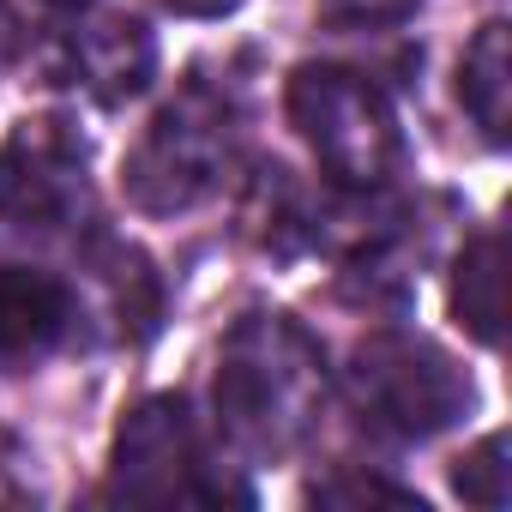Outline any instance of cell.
<instances>
[{
  "instance_id": "6da1fadb",
  "label": "cell",
  "mask_w": 512,
  "mask_h": 512,
  "mask_svg": "<svg viewBox=\"0 0 512 512\" xmlns=\"http://www.w3.org/2000/svg\"><path fill=\"white\" fill-rule=\"evenodd\" d=\"M332 392L320 338L290 314H241L217 356V422L253 458L296 452Z\"/></svg>"
},
{
  "instance_id": "7a4b0ae2",
  "label": "cell",
  "mask_w": 512,
  "mask_h": 512,
  "mask_svg": "<svg viewBox=\"0 0 512 512\" xmlns=\"http://www.w3.org/2000/svg\"><path fill=\"white\" fill-rule=\"evenodd\" d=\"M344 398L356 410V422L380 440H434L446 434L452 422L470 416L476 392H470V374L422 332H404V326H386V332H368L356 350H350V368H344Z\"/></svg>"
},
{
  "instance_id": "3957f363",
  "label": "cell",
  "mask_w": 512,
  "mask_h": 512,
  "mask_svg": "<svg viewBox=\"0 0 512 512\" xmlns=\"http://www.w3.org/2000/svg\"><path fill=\"white\" fill-rule=\"evenodd\" d=\"M284 109H290V127L302 133V145L314 151V163L326 169L332 187L380 193L404 169L398 115H392L386 91L368 73L332 67V61H308V67L290 73Z\"/></svg>"
},
{
  "instance_id": "277c9868",
  "label": "cell",
  "mask_w": 512,
  "mask_h": 512,
  "mask_svg": "<svg viewBox=\"0 0 512 512\" xmlns=\"http://www.w3.org/2000/svg\"><path fill=\"white\" fill-rule=\"evenodd\" d=\"M235 169V109L217 85L187 79L121 163V193L145 217H175L205 205Z\"/></svg>"
},
{
  "instance_id": "5b68a950",
  "label": "cell",
  "mask_w": 512,
  "mask_h": 512,
  "mask_svg": "<svg viewBox=\"0 0 512 512\" xmlns=\"http://www.w3.org/2000/svg\"><path fill=\"white\" fill-rule=\"evenodd\" d=\"M109 500H139V506H175V500H247V488H229L193 428L187 398L157 392L127 410L115 452H109Z\"/></svg>"
},
{
  "instance_id": "8992f818",
  "label": "cell",
  "mask_w": 512,
  "mask_h": 512,
  "mask_svg": "<svg viewBox=\"0 0 512 512\" xmlns=\"http://www.w3.org/2000/svg\"><path fill=\"white\" fill-rule=\"evenodd\" d=\"M85 211V139L49 115L19 121L0 145V235H67Z\"/></svg>"
},
{
  "instance_id": "52a82bcc",
  "label": "cell",
  "mask_w": 512,
  "mask_h": 512,
  "mask_svg": "<svg viewBox=\"0 0 512 512\" xmlns=\"http://www.w3.org/2000/svg\"><path fill=\"white\" fill-rule=\"evenodd\" d=\"M61 73L97 103H133L157 79V37L127 13H91L61 37Z\"/></svg>"
},
{
  "instance_id": "ba28073f",
  "label": "cell",
  "mask_w": 512,
  "mask_h": 512,
  "mask_svg": "<svg viewBox=\"0 0 512 512\" xmlns=\"http://www.w3.org/2000/svg\"><path fill=\"white\" fill-rule=\"evenodd\" d=\"M73 326V290L31 266H0V362H43Z\"/></svg>"
},
{
  "instance_id": "9c48e42d",
  "label": "cell",
  "mask_w": 512,
  "mask_h": 512,
  "mask_svg": "<svg viewBox=\"0 0 512 512\" xmlns=\"http://www.w3.org/2000/svg\"><path fill=\"white\" fill-rule=\"evenodd\" d=\"M458 103L482 127L488 145H506V133H512V31H506V19H488L470 37V49L458 61Z\"/></svg>"
},
{
  "instance_id": "30bf717a",
  "label": "cell",
  "mask_w": 512,
  "mask_h": 512,
  "mask_svg": "<svg viewBox=\"0 0 512 512\" xmlns=\"http://www.w3.org/2000/svg\"><path fill=\"white\" fill-rule=\"evenodd\" d=\"M91 272L109 290V314H115L121 338L145 344L157 332V320H163V290H157L151 260H145L139 247H127V241H97L91 247Z\"/></svg>"
},
{
  "instance_id": "8fae6325",
  "label": "cell",
  "mask_w": 512,
  "mask_h": 512,
  "mask_svg": "<svg viewBox=\"0 0 512 512\" xmlns=\"http://www.w3.org/2000/svg\"><path fill=\"white\" fill-rule=\"evenodd\" d=\"M452 320L476 338V344H500V320H506V272H500V235L482 229L464 241L458 266H452Z\"/></svg>"
},
{
  "instance_id": "7c38bea8",
  "label": "cell",
  "mask_w": 512,
  "mask_h": 512,
  "mask_svg": "<svg viewBox=\"0 0 512 512\" xmlns=\"http://www.w3.org/2000/svg\"><path fill=\"white\" fill-rule=\"evenodd\" d=\"M241 223L247 235L272 247V253H296L320 235V217L308 211L296 175L284 163H266V169H253V187H247V205H241Z\"/></svg>"
},
{
  "instance_id": "4fadbf2b",
  "label": "cell",
  "mask_w": 512,
  "mask_h": 512,
  "mask_svg": "<svg viewBox=\"0 0 512 512\" xmlns=\"http://www.w3.org/2000/svg\"><path fill=\"white\" fill-rule=\"evenodd\" d=\"M452 488H458V500H470V506H482V512H500V506H506V494H512L506 434H488V440H476V446L458 458V470H452Z\"/></svg>"
},
{
  "instance_id": "5bb4252c",
  "label": "cell",
  "mask_w": 512,
  "mask_h": 512,
  "mask_svg": "<svg viewBox=\"0 0 512 512\" xmlns=\"http://www.w3.org/2000/svg\"><path fill=\"white\" fill-rule=\"evenodd\" d=\"M320 506H416L422 512V494L398 488V482H380V476H356V470H338V476H320L308 488Z\"/></svg>"
},
{
  "instance_id": "9a60e30c",
  "label": "cell",
  "mask_w": 512,
  "mask_h": 512,
  "mask_svg": "<svg viewBox=\"0 0 512 512\" xmlns=\"http://www.w3.org/2000/svg\"><path fill=\"white\" fill-rule=\"evenodd\" d=\"M416 7H422V0H320V13L332 25H344V31H392Z\"/></svg>"
},
{
  "instance_id": "2e32d148",
  "label": "cell",
  "mask_w": 512,
  "mask_h": 512,
  "mask_svg": "<svg viewBox=\"0 0 512 512\" xmlns=\"http://www.w3.org/2000/svg\"><path fill=\"white\" fill-rule=\"evenodd\" d=\"M169 7H175L181 19H223V13L241 7V0H169Z\"/></svg>"
},
{
  "instance_id": "e0dca14e",
  "label": "cell",
  "mask_w": 512,
  "mask_h": 512,
  "mask_svg": "<svg viewBox=\"0 0 512 512\" xmlns=\"http://www.w3.org/2000/svg\"><path fill=\"white\" fill-rule=\"evenodd\" d=\"M19 49H25V37H19V19L0 7V73H7L13 61H19Z\"/></svg>"
},
{
  "instance_id": "ac0fdd59",
  "label": "cell",
  "mask_w": 512,
  "mask_h": 512,
  "mask_svg": "<svg viewBox=\"0 0 512 512\" xmlns=\"http://www.w3.org/2000/svg\"><path fill=\"white\" fill-rule=\"evenodd\" d=\"M55 7H85V0H55Z\"/></svg>"
}]
</instances>
